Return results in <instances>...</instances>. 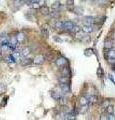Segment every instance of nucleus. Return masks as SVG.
Listing matches in <instances>:
<instances>
[{
    "label": "nucleus",
    "mask_w": 115,
    "mask_h": 120,
    "mask_svg": "<svg viewBox=\"0 0 115 120\" xmlns=\"http://www.w3.org/2000/svg\"><path fill=\"white\" fill-rule=\"evenodd\" d=\"M74 25H75V24H74L72 21H70V20L63 21V29H64V30H67V31H72Z\"/></svg>",
    "instance_id": "nucleus-1"
},
{
    "label": "nucleus",
    "mask_w": 115,
    "mask_h": 120,
    "mask_svg": "<svg viewBox=\"0 0 115 120\" xmlns=\"http://www.w3.org/2000/svg\"><path fill=\"white\" fill-rule=\"evenodd\" d=\"M27 0H13V8L14 10H18L22 5L26 4Z\"/></svg>",
    "instance_id": "nucleus-2"
},
{
    "label": "nucleus",
    "mask_w": 115,
    "mask_h": 120,
    "mask_svg": "<svg viewBox=\"0 0 115 120\" xmlns=\"http://www.w3.org/2000/svg\"><path fill=\"white\" fill-rule=\"evenodd\" d=\"M55 64H56V66H58V67H64L66 64H67V60H66V58H64V57H59L56 59Z\"/></svg>",
    "instance_id": "nucleus-3"
},
{
    "label": "nucleus",
    "mask_w": 115,
    "mask_h": 120,
    "mask_svg": "<svg viewBox=\"0 0 115 120\" xmlns=\"http://www.w3.org/2000/svg\"><path fill=\"white\" fill-rule=\"evenodd\" d=\"M44 56L43 55H41V54H39V55H37V56H35L34 58H33V63L34 64H36V65H40V64H42V63L44 62Z\"/></svg>",
    "instance_id": "nucleus-4"
},
{
    "label": "nucleus",
    "mask_w": 115,
    "mask_h": 120,
    "mask_svg": "<svg viewBox=\"0 0 115 120\" xmlns=\"http://www.w3.org/2000/svg\"><path fill=\"white\" fill-rule=\"evenodd\" d=\"M82 31H84L85 33H91L94 31V27L92 24H84L82 27Z\"/></svg>",
    "instance_id": "nucleus-5"
},
{
    "label": "nucleus",
    "mask_w": 115,
    "mask_h": 120,
    "mask_svg": "<svg viewBox=\"0 0 115 120\" xmlns=\"http://www.w3.org/2000/svg\"><path fill=\"white\" fill-rule=\"evenodd\" d=\"M51 97H52L55 101H61L62 100V95L59 92H56V91L51 92Z\"/></svg>",
    "instance_id": "nucleus-6"
},
{
    "label": "nucleus",
    "mask_w": 115,
    "mask_h": 120,
    "mask_svg": "<svg viewBox=\"0 0 115 120\" xmlns=\"http://www.w3.org/2000/svg\"><path fill=\"white\" fill-rule=\"evenodd\" d=\"M60 89L62 92L64 93H69L70 92V87H69V84L68 83H60Z\"/></svg>",
    "instance_id": "nucleus-7"
},
{
    "label": "nucleus",
    "mask_w": 115,
    "mask_h": 120,
    "mask_svg": "<svg viewBox=\"0 0 115 120\" xmlns=\"http://www.w3.org/2000/svg\"><path fill=\"white\" fill-rule=\"evenodd\" d=\"M23 58L24 59H22L20 62V64L22 66H28L33 62V59H31V58H27V57H23Z\"/></svg>",
    "instance_id": "nucleus-8"
},
{
    "label": "nucleus",
    "mask_w": 115,
    "mask_h": 120,
    "mask_svg": "<svg viewBox=\"0 0 115 120\" xmlns=\"http://www.w3.org/2000/svg\"><path fill=\"white\" fill-rule=\"evenodd\" d=\"M84 24H92L93 25L95 23V18L94 17H92V16H86V17H84Z\"/></svg>",
    "instance_id": "nucleus-9"
},
{
    "label": "nucleus",
    "mask_w": 115,
    "mask_h": 120,
    "mask_svg": "<svg viewBox=\"0 0 115 120\" xmlns=\"http://www.w3.org/2000/svg\"><path fill=\"white\" fill-rule=\"evenodd\" d=\"M31 49L29 47H24L23 49L20 51V54H21V57H27V56L30 54Z\"/></svg>",
    "instance_id": "nucleus-10"
},
{
    "label": "nucleus",
    "mask_w": 115,
    "mask_h": 120,
    "mask_svg": "<svg viewBox=\"0 0 115 120\" xmlns=\"http://www.w3.org/2000/svg\"><path fill=\"white\" fill-rule=\"evenodd\" d=\"M40 31H41V34L42 36L44 37V38H48L49 37V30H48L47 27H45V26H42L41 28H40Z\"/></svg>",
    "instance_id": "nucleus-11"
},
{
    "label": "nucleus",
    "mask_w": 115,
    "mask_h": 120,
    "mask_svg": "<svg viewBox=\"0 0 115 120\" xmlns=\"http://www.w3.org/2000/svg\"><path fill=\"white\" fill-rule=\"evenodd\" d=\"M40 12H41L43 15H49L50 14V10H49V7H47L46 5H43L39 8Z\"/></svg>",
    "instance_id": "nucleus-12"
},
{
    "label": "nucleus",
    "mask_w": 115,
    "mask_h": 120,
    "mask_svg": "<svg viewBox=\"0 0 115 120\" xmlns=\"http://www.w3.org/2000/svg\"><path fill=\"white\" fill-rule=\"evenodd\" d=\"M54 27L56 28L57 30H64V29H63V21H61V20H57V21H55V23H54Z\"/></svg>",
    "instance_id": "nucleus-13"
},
{
    "label": "nucleus",
    "mask_w": 115,
    "mask_h": 120,
    "mask_svg": "<svg viewBox=\"0 0 115 120\" xmlns=\"http://www.w3.org/2000/svg\"><path fill=\"white\" fill-rule=\"evenodd\" d=\"M79 103L80 105L82 106V105H86V104H89V100H88V97L86 96H81L79 98Z\"/></svg>",
    "instance_id": "nucleus-14"
},
{
    "label": "nucleus",
    "mask_w": 115,
    "mask_h": 120,
    "mask_svg": "<svg viewBox=\"0 0 115 120\" xmlns=\"http://www.w3.org/2000/svg\"><path fill=\"white\" fill-rule=\"evenodd\" d=\"M60 8H61V3L59 1H55L51 5V9L52 10H60Z\"/></svg>",
    "instance_id": "nucleus-15"
},
{
    "label": "nucleus",
    "mask_w": 115,
    "mask_h": 120,
    "mask_svg": "<svg viewBox=\"0 0 115 120\" xmlns=\"http://www.w3.org/2000/svg\"><path fill=\"white\" fill-rule=\"evenodd\" d=\"M104 48H105V49H107V50L112 49V48H113V42L111 40H106L104 42Z\"/></svg>",
    "instance_id": "nucleus-16"
},
{
    "label": "nucleus",
    "mask_w": 115,
    "mask_h": 120,
    "mask_svg": "<svg viewBox=\"0 0 115 120\" xmlns=\"http://www.w3.org/2000/svg\"><path fill=\"white\" fill-rule=\"evenodd\" d=\"M59 83H69V76H60L58 77Z\"/></svg>",
    "instance_id": "nucleus-17"
},
{
    "label": "nucleus",
    "mask_w": 115,
    "mask_h": 120,
    "mask_svg": "<svg viewBox=\"0 0 115 120\" xmlns=\"http://www.w3.org/2000/svg\"><path fill=\"white\" fill-rule=\"evenodd\" d=\"M17 37V40H18V43H21V42H23V41L25 40V34L23 32H19L18 34L16 35Z\"/></svg>",
    "instance_id": "nucleus-18"
},
{
    "label": "nucleus",
    "mask_w": 115,
    "mask_h": 120,
    "mask_svg": "<svg viewBox=\"0 0 115 120\" xmlns=\"http://www.w3.org/2000/svg\"><path fill=\"white\" fill-rule=\"evenodd\" d=\"M49 15L52 18H54V19H57V18L59 17V15H60V13H59V10H52Z\"/></svg>",
    "instance_id": "nucleus-19"
},
{
    "label": "nucleus",
    "mask_w": 115,
    "mask_h": 120,
    "mask_svg": "<svg viewBox=\"0 0 115 120\" xmlns=\"http://www.w3.org/2000/svg\"><path fill=\"white\" fill-rule=\"evenodd\" d=\"M72 11L77 15H82V13H83V9L80 8V7H75V8L72 9Z\"/></svg>",
    "instance_id": "nucleus-20"
},
{
    "label": "nucleus",
    "mask_w": 115,
    "mask_h": 120,
    "mask_svg": "<svg viewBox=\"0 0 115 120\" xmlns=\"http://www.w3.org/2000/svg\"><path fill=\"white\" fill-rule=\"evenodd\" d=\"M12 55H13V57H14V59H15L16 61L20 60V58H21V54H20V52H18V51H13Z\"/></svg>",
    "instance_id": "nucleus-21"
},
{
    "label": "nucleus",
    "mask_w": 115,
    "mask_h": 120,
    "mask_svg": "<svg viewBox=\"0 0 115 120\" xmlns=\"http://www.w3.org/2000/svg\"><path fill=\"white\" fill-rule=\"evenodd\" d=\"M88 100H89V103L90 104H94V103L97 102V97L94 96V95H91V96L88 97Z\"/></svg>",
    "instance_id": "nucleus-22"
},
{
    "label": "nucleus",
    "mask_w": 115,
    "mask_h": 120,
    "mask_svg": "<svg viewBox=\"0 0 115 120\" xmlns=\"http://www.w3.org/2000/svg\"><path fill=\"white\" fill-rule=\"evenodd\" d=\"M66 6L69 9H73L74 7V0H66Z\"/></svg>",
    "instance_id": "nucleus-23"
},
{
    "label": "nucleus",
    "mask_w": 115,
    "mask_h": 120,
    "mask_svg": "<svg viewBox=\"0 0 115 120\" xmlns=\"http://www.w3.org/2000/svg\"><path fill=\"white\" fill-rule=\"evenodd\" d=\"M106 112H107V114H113L114 113V107L112 105H108V106L106 107Z\"/></svg>",
    "instance_id": "nucleus-24"
},
{
    "label": "nucleus",
    "mask_w": 115,
    "mask_h": 120,
    "mask_svg": "<svg viewBox=\"0 0 115 120\" xmlns=\"http://www.w3.org/2000/svg\"><path fill=\"white\" fill-rule=\"evenodd\" d=\"M62 75L63 76H69L70 75V71H69L68 67H64V68L62 69Z\"/></svg>",
    "instance_id": "nucleus-25"
},
{
    "label": "nucleus",
    "mask_w": 115,
    "mask_h": 120,
    "mask_svg": "<svg viewBox=\"0 0 115 120\" xmlns=\"http://www.w3.org/2000/svg\"><path fill=\"white\" fill-rule=\"evenodd\" d=\"M31 7H32L33 9H39L40 7H41V5H40V3H39V2H38V1H37V0H36V1H34V2L32 3Z\"/></svg>",
    "instance_id": "nucleus-26"
},
{
    "label": "nucleus",
    "mask_w": 115,
    "mask_h": 120,
    "mask_svg": "<svg viewBox=\"0 0 115 120\" xmlns=\"http://www.w3.org/2000/svg\"><path fill=\"white\" fill-rule=\"evenodd\" d=\"M107 55H108V58H115V50L114 49H109Z\"/></svg>",
    "instance_id": "nucleus-27"
},
{
    "label": "nucleus",
    "mask_w": 115,
    "mask_h": 120,
    "mask_svg": "<svg viewBox=\"0 0 115 120\" xmlns=\"http://www.w3.org/2000/svg\"><path fill=\"white\" fill-rule=\"evenodd\" d=\"M87 110H88V104L82 105V107H81V109H80V112H81V113H85Z\"/></svg>",
    "instance_id": "nucleus-28"
},
{
    "label": "nucleus",
    "mask_w": 115,
    "mask_h": 120,
    "mask_svg": "<svg viewBox=\"0 0 115 120\" xmlns=\"http://www.w3.org/2000/svg\"><path fill=\"white\" fill-rule=\"evenodd\" d=\"M53 40L55 41V42H58V43H62L63 42V39H61L59 36H54L53 37Z\"/></svg>",
    "instance_id": "nucleus-29"
},
{
    "label": "nucleus",
    "mask_w": 115,
    "mask_h": 120,
    "mask_svg": "<svg viewBox=\"0 0 115 120\" xmlns=\"http://www.w3.org/2000/svg\"><path fill=\"white\" fill-rule=\"evenodd\" d=\"M84 55L85 56H91L92 55V49H86L84 51Z\"/></svg>",
    "instance_id": "nucleus-30"
},
{
    "label": "nucleus",
    "mask_w": 115,
    "mask_h": 120,
    "mask_svg": "<svg viewBox=\"0 0 115 120\" xmlns=\"http://www.w3.org/2000/svg\"><path fill=\"white\" fill-rule=\"evenodd\" d=\"M80 31V27L79 26H77V25H74V27L72 29V31L71 32H74V33H77V32H79Z\"/></svg>",
    "instance_id": "nucleus-31"
},
{
    "label": "nucleus",
    "mask_w": 115,
    "mask_h": 120,
    "mask_svg": "<svg viewBox=\"0 0 115 120\" xmlns=\"http://www.w3.org/2000/svg\"><path fill=\"white\" fill-rule=\"evenodd\" d=\"M107 119H108V120H115L114 113L113 114H108V116H107Z\"/></svg>",
    "instance_id": "nucleus-32"
},
{
    "label": "nucleus",
    "mask_w": 115,
    "mask_h": 120,
    "mask_svg": "<svg viewBox=\"0 0 115 120\" xmlns=\"http://www.w3.org/2000/svg\"><path fill=\"white\" fill-rule=\"evenodd\" d=\"M102 73H103V71H102V69L99 67V68L97 69V75H98L99 77H101V74H102Z\"/></svg>",
    "instance_id": "nucleus-33"
},
{
    "label": "nucleus",
    "mask_w": 115,
    "mask_h": 120,
    "mask_svg": "<svg viewBox=\"0 0 115 120\" xmlns=\"http://www.w3.org/2000/svg\"><path fill=\"white\" fill-rule=\"evenodd\" d=\"M108 78H109V80H110L111 82H112L113 84H115V80H114V78H113V76H112V75H111V74H109V75H108Z\"/></svg>",
    "instance_id": "nucleus-34"
},
{
    "label": "nucleus",
    "mask_w": 115,
    "mask_h": 120,
    "mask_svg": "<svg viewBox=\"0 0 115 120\" xmlns=\"http://www.w3.org/2000/svg\"><path fill=\"white\" fill-rule=\"evenodd\" d=\"M80 1H82V2H85V1H87V0H80Z\"/></svg>",
    "instance_id": "nucleus-35"
},
{
    "label": "nucleus",
    "mask_w": 115,
    "mask_h": 120,
    "mask_svg": "<svg viewBox=\"0 0 115 120\" xmlns=\"http://www.w3.org/2000/svg\"><path fill=\"white\" fill-rule=\"evenodd\" d=\"M2 59V56H1V54H0V60H1Z\"/></svg>",
    "instance_id": "nucleus-36"
},
{
    "label": "nucleus",
    "mask_w": 115,
    "mask_h": 120,
    "mask_svg": "<svg viewBox=\"0 0 115 120\" xmlns=\"http://www.w3.org/2000/svg\"><path fill=\"white\" fill-rule=\"evenodd\" d=\"M1 91H2V89H1V87H0V93H1Z\"/></svg>",
    "instance_id": "nucleus-37"
}]
</instances>
